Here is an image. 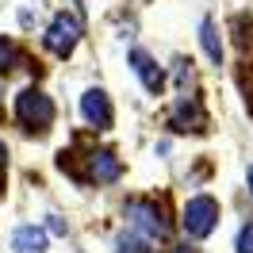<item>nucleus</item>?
I'll list each match as a JSON object with an SVG mask.
<instances>
[{"mask_svg": "<svg viewBox=\"0 0 253 253\" xmlns=\"http://www.w3.org/2000/svg\"><path fill=\"white\" fill-rule=\"evenodd\" d=\"M16 119L27 130H46L54 123V104H50V96L42 88H23L16 96Z\"/></svg>", "mask_w": 253, "mask_h": 253, "instance_id": "f257e3e1", "label": "nucleus"}, {"mask_svg": "<svg viewBox=\"0 0 253 253\" xmlns=\"http://www.w3.org/2000/svg\"><path fill=\"white\" fill-rule=\"evenodd\" d=\"M184 230L192 238H207L215 230V222H219V204L211 200V196H192L188 204H184Z\"/></svg>", "mask_w": 253, "mask_h": 253, "instance_id": "f03ea898", "label": "nucleus"}, {"mask_svg": "<svg viewBox=\"0 0 253 253\" xmlns=\"http://www.w3.org/2000/svg\"><path fill=\"white\" fill-rule=\"evenodd\" d=\"M77 39H81V23L73 16H54L50 19V27L46 35H42V42H46L50 54H58V58H69L73 54V46H77Z\"/></svg>", "mask_w": 253, "mask_h": 253, "instance_id": "7ed1b4c3", "label": "nucleus"}, {"mask_svg": "<svg viewBox=\"0 0 253 253\" xmlns=\"http://www.w3.org/2000/svg\"><path fill=\"white\" fill-rule=\"evenodd\" d=\"M126 219L134 230H142L146 238H165L169 234V222L161 219V207L150 204V200H130L126 204Z\"/></svg>", "mask_w": 253, "mask_h": 253, "instance_id": "20e7f679", "label": "nucleus"}, {"mask_svg": "<svg viewBox=\"0 0 253 253\" xmlns=\"http://www.w3.org/2000/svg\"><path fill=\"white\" fill-rule=\"evenodd\" d=\"M130 69L138 73L146 92H161V84H165V73H161V65L146 54V50H130Z\"/></svg>", "mask_w": 253, "mask_h": 253, "instance_id": "39448f33", "label": "nucleus"}, {"mask_svg": "<svg viewBox=\"0 0 253 253\" xmlns=\"http://www.w3.org/2000/svg\"><path fill=\"white\" fill-rule=\"evenodd\" d=\"M81 115H84L92 126H111V104H108V92H104V88H88V92L81 96Z\"/></svg>", "mask_w": 253, "mask_h": 253, "instance_id": "423d86ee", "label": "nucleus"}, {"mask_svg": "<svg viewBox=\"0 0 253 253\" xmlns=\"http://www.w3.org/2000/svg\"><path fill=\"white\" fill-rule=\"evenodd\" d=\"M88 165H92V176L96 180H119V173H123V165H119V158L111 154V150H96L92 158H88Z\"/></svg>", "mask_w": 253, "mask_h": 253, "instance_id": "0eeeda50", "label": "nucleus"}, {"mask_svg": "<svg viewBox=\"0 0 253 253\" xmlns=\"http://www.w3.org/2000/svg\"><path fill=\"white\" fill-rule=\"evenodd\" d=\"M12 250H19V253H42V250H46V230H39V226H19L16 234H12Z\"/></svg>", "mask_w": 253, "mask_h": 253, "instance_id": "6e6552de", "label": "nucleus"}, {"mask_svg": "<svg viewBox=\"0 0 253 253\" xmlns=\"http://www.w3.org/2000/svg\"><path fill=\"white\" fill-rule=\"evenodd\" d=\"M200 42H204V54L219 65V62H222V42H219V35H215V23H211V19H204V23H200Z\"/></svg>", "mask_w": 253, "mask_h": 253, "instance_id": "1a4fd4ad", "label": "nucleus"}, {"mask_svg": "<svg viewBox=\"0 0 253 253\" xmlns=\"http://www.w3.org/2000/svg\"><path fill=\"white\" fill-rule=\"evenodd\" d=\"M19 62V50L12 39H0V73H8V69H16Z\"/></svg>", "mask_w": 253, "mask_h": 253, "instance_id": "9d476101", "label": "nucleus"}, {"mask_svg": "<svg viewBox=\"0 0 253 253\" xmlns=\"http://www.w3.org/2000/svg\"><path fill=\"white\" fill-rule=\"evenodd\" d=\"M238 253H253V222L238 230Z\"/></svg>", "mask_w": 253, "mask_h": 253, "instance_id": "9b49d317", "label": "nucleus"}, {"mask_svg": "<svg viewBox=\"0 0 253 253\" xmlns=\"http://www.w3.org/2000/svg\"><path fill=\"white\" fill-rule=\"evenodd\" d=\"M4 169H8V150H4V142H0V176H4Z\"/></svg>", "mask_w": 253, "mask_h": 253, "instance_id": "f8f14e48", "label": "nucleus"}, {"mask_svg": "<svg viewBox=\"0 0 253 253\" xmlns=\"http://www.w3.org/2000/svg\"><path fill=\"white\" fill-rule=\"evenodd\" d=\"M246 180H250V192H253V165L246 169Z\"/></svg>", "mask_w": 253, "mask_h": 253, "instance_id": "ddd939ff", "label": "nucleus"}]
</instances>
